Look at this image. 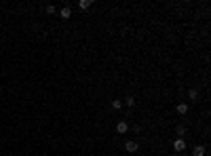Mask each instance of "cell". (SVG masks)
I'll return each mask as SVG.
<instances>
[{
    "instance_id": "1",
    "label": "cell",
    "mask_w": 211,
    "mask_h": 156,
    "mask_svg": "<svg viewBox=\"0 0 211 156\" xmlns=\"http://www.w3.org/2000/svg\"><path fill=\"white\" fill-rule=\"evenodd\" d=\"M127 131H129V125H127V120H118V122H116V133L125 135Z\"/></svg>"
},
{
    "instance_id": "2",
    "label": "cell",
    "mask_w": 211,
    "mask_h": 156,
    "mask_svg": "<svg viewBox=\"0 0 211 156\" xmlns=\"http://www.w3.org/2000/svg\"><path fill=\"white\" fill-rule=\"evenodd\" d=\"M173 148H175V152H184L186 150V142H184L182 137H177L175 142H173Z\"/></svg>"
},
{
    "instance_id": "3",
    "label": "cell",
    "mask_w": 211,
    "mask_h": 156,
    "mask_svg": "<svg viewBox=\"0 0 211 156\" xmlns=\"http://www.w3.org/2000/svg\"><path fill=\"white\" fill-rule=\"evenodd\" d=\"M137 148H140V146H137V142H127L125 143V150H127V152H137Z\"/></svg>"
},
{
    "instance_id": "4",
    "label": "cell",
    "mask_w": 211,
    "mask_h": 156,
    "mask_svg": "<svg viewBox=\"0 0 211 156\" xmlns=\"http://www.w3.org/2000/svg\"><path fill=\"white\" fill-rule=\"evenodd\" d=\"M91 4H93L91 0H80V2H78V8H80V11H87Z\"/></svg>"
},
{
    "instance_id": "5",
    "label": "cell",
    "mask_w": 211,
    "mask_h": 156,
    "mask_svg": "<svg viewBox=\"0 0 211 156\" xmlns=\"http://www.w3.org/2000/svg\"><path fill=\"white\" fill-rule=\"evenodd\" d=\"M205 152H207V150H205V146H197V148H194V152H192V156H205Z\"/></svg>"
},
{
    "instance_id": "6",
    "label": "cell",
    "mask_w": 211,
    "mask_h": 156,
    "mask_svg": "<svg viewBox=\"0 0 211 156\" xmlns=\"http://www.w3.org/2000/svg\"><path fill=\"white\" fill-rule=\"evenodd\" d=\"M59 15H61L63 19H68V17H70V15H72V11H70V7H63V8H61V11H59Z\"/></svg>"
},
{
    "instance_id": "7",
    "label": "cell",
    "mask_w": 211,
    "mask_h": 156,
    "mask_svg": "<svg viewBox=\"0 0 211 156\" xmlns=\"http://www.w3.org/2000/svg\"><path fill=\"white\" fill-rule=\"evenodd\" d=\"M177 112L180 114H188V103H180V106H177Z\"/></svg>"
},
{
    "instance_id": "8",
    "label": "cell",
    "mask_w": 211,
    "mask_h": 156,
    "mask_svg": "<svg viewBox=\"0 0 211 156\" xmlns=\"http://www.w3.org/2000/svg\"><path fill=\"white\" fill-rule=\"evenodd\" d=\"M188 97H190L192 101H194V99L198 97V91H197V89H190V91H188Z\"/></svg>"
},
{
    "instance_id": "9",
    "label": "cell",
    "mask_w": 211,
    "mask_h": 156,
    "mask_svg": "<svg viewBox=\"0 0 211 156\" xmlns=\"http://www.w3.org/2000/svg\"><path fill=\"white\" fill-rule=\"evenodd\" d=\"M120 106H123V101H120V99H114L112 101V108H114V110H120Z\"/></svg>"
},
{
    "instance_id": "10",
    "label": "cell",
    "mask_w": 211,
    "mask_h": 156,
    "mask_svg": "<svg viewBox=\"0 0 211 156\" xmlns=\"http://www.w3.org/2000/svg\"><path fill=\"white\" fill-rule=\"evenodd\" d=\"M125 103H127L129 108H131V106H135V99H133V97H127V99H125Z\"/></svg>"
},
{
    "instance_id": "11",
    "label": "cell",
    "mask_w": 211,
    "mask_h": 156,
    "mask_svg": "<svg viewBox=\"0 0 211 156\" xmlns=\"http://www.w3.org/2000/svg\"><path fill=\"white\" fill-rule=\"evenodd\" d=\"M47 13L53 15V13H55V7H53V4H49V7H47Z\"/></svg>"
}]
</instances>
